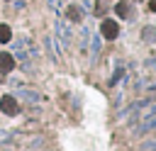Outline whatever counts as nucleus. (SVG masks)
Returning <instances> with one entry per match:
<instances>
[{"mask_svg": "<svg viewBox=\"0 0 156 151\" xmlns=\"http://www.w3.org/2000/svg\"><path fill=\"white\" fill-rule=\"evenodd\" d=\"M115 12H117L122 19H132V17H134V10H132V5H129L127 0H119V2L115 5Z\"/></svg>", "mask_w": 156, "mask_h": 151, "instance_id": "nucleus-3", "label": "nucleus"}, {"mask_svg": "<svg viewBox=\"0 0 156 151\" xmlns=\"http://www.w3.org/2000/svg\"><path fill=\"white\" fill-rule=\"evenodd\" d=\"M151 34H154L151 27H144V29H141V37H144V39H151Z\"/></svg>", "mask_w": 156, "mask_h": 151, "instance_id": "nucleus-8", "label": "nucleus"}, {"mask_svg": "<svg viewBox=\"0 0 156 151\" xmlns=\"http://www.w3.org/2000/svg\"><path fill=\"white\" fill-rule=\"evenodd\" d=\"M136 2H141V0H136Z\"/></svg>", "mask_w": 156, "mask_h": 151, "instance_id": "nucleus-10", "label": "nucleus"}, {"mask_svg": "<svg viewBox=\"0 0 156 151\" xmlns=\"http://www.w3.org/2000/svg\"><path fill=\"white\" fill-rule=\"evenodd\" d=\"M10 37H12L10 24H0V41H2V44H7V41H10Z\"/></svg>", "mask_w": 156, "mask_h": 151, "instance_id": "nucleus-6", "label": "nucleus"}, {"mask_svg": "<svg viewBox=\"0 0 156 151\" xmlns=\"http://www.w3.org/2000/svg\"><path fill=\"white\" fill-rule=\"evenodd\" d=\"M149 10H151V12H156V0H149Z\"/></svg>", "mask_w": 156, "mask_h": 151, "instance_id": "nucleus-9", "label": "nucleus"}, {"mask_svg": "<svg viewBox=\"0 0 156 151\" xmlns=\"http://www.w3.org/2000/svg\"><path fill=\"white\" fill-rule=\"evenodd\" d=\"M12 68H15V58H12L7 51H2V54H0V71H2V73H10Z\"/></svg>", "mask_w": 156, "mask_h": 151, "instance_id": "nucleus-4", "label": "nucleus"}, {"mask_svg": "<svg viewBox=\"0 0 156 151\" xmlns=\"http://www.w3.org/2000/svg\"><path fill=\"white\" fill-rule=\"evenodd\" d=\"M0 110H2L5 114H10V117L20 112V110H17V100L10 97V95H2V97H0Z\"/></svg>", "mask_w": 156, "mask_h": 151, "instance_id": "nucleus-2", "label": "nucleus"}, {"mask_svg": "<svg viewBox=\"0 0 156 151\" xmlns=\"http://www.w3.org/2000/svg\"><path fill=\"white\" fill-rule=\"evenodd\" d=\"M100 32H102V37H105L107 41H112V39H117V34H119V27H117V22H115V19H102V24H100Z\"/></svg>", "mask_w": 156, "mask_h": 151, "instance_id": "nucleus-1", "label": "nucleus"}, {"mask_svg": "<svg viewBox=\"0 0 156 151\" xmlns=\"http://www.w3.org/2000/svg\"><path fill=\"white\" fill-rule=\"evenodd\" d=\"M110 7V0H98V5H95V15H105V10Z\"/></svg>", "mask_w": 156, "mask_h": 151, "instance_id": "nucleus-7", "label": "nucleus"}, {"mask_svg": "<svg viewBox=\"0 0 156 151\" xmlns=\"http://www.w3.org/2000/svg\"><path fill=\"white\" fill-rule=\"evenodd\" d=\"M66 15L73 19V22H80L83 19V10L78 7V5H68V10H66Z\"/></svg>", "mask_w": 156, "mask_h": 151, "instance_id": "nucleus-5", "label": "nucleus"}]
</instances>
